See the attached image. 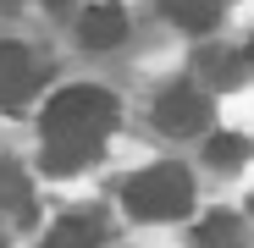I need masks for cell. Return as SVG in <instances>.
<instances>
[{"mask_svg":"<svg viewBox=\"0 0 254 248\" xmlns=\"http://www.w3.org/2000/svg\"><path fill=\"white\" fill-rule=\"evenodd\" d=\"M111 127H116V99L105 89H61L45 105V154H39V165L50 177L83 171L100 154V144L111 138Z\"/></svg>","mask_w":254,"mask_h":248,"instance_id":"obj_1","label":"cell"},{"mask_svg":"<svg viewBox=\"0 0 254 248\" xmlns=\"http://www.w3.org/2000/svg\"><path fill=\"white\" fill-rule=\"evenodd\" d=\"M122 204H127V215H138V221H177L193 210V177L183 171V165H144V171L122 188Z\"/></svg>","mask_w":254,"mask_h":248,"instance_id":"obj_2","label":"cell"},{"mask_svg":"<svg viewBox=\"0 0 254 248\" xmlns=\"http://www.w3.org/2000/svg\"><path fill=\"white\" fill-rule=\"evenodd\" d=\"M155 127L160 133H177V138L204 133L210 127V94L193 89V83H172V89L155 99Z\"/></svg>","mask_w":254,"mask_h":248,"instance_id":"obj_3","label":"cell"},{"mask_svg":"<svg viewBox=\"0 0 254 248\" xmlns=\"http://www.w3.org/2000/svg\"><path fill=\"white\" fill-rule=\"evenodd\" d=\"M77 39H83L89 50H116L122 39H127V11L116 6V0H94V6H83Z\"/></svg>","mask_w":254,"mask_h":248,"instance_id":"obj_4","label":"cell"},{"mask_svg":"<svg viewBox=\"0 0 254 248\" xmlns=\"http://www.w3.org/2000/svg\"><path fill=\"white\" fill-rule=\"evenodd\" d=\"M33 94V55L22 45H0V110H22Z\"/></svg>","mask_w":254,"mask_h":248,"instance_id":"obj_5","label":"cell"},{"mask_svg":"<svg viewBox=\"0 0 254 248\" xmlns=\"http://www.w3.org/2000/svg\"><path fill=\"white\" fill-rule=\"evenodd\" d=\"M100 243H105V221L94 210H66L45 232V248H100Z\"/></svg>","mask_w":254,"mask_h":248,"instance_id":"obj_6","label":"cell"},{"mask_svg":"<svg viewBox=\"0 0 254 248\" xmlns=\"http://www.w3.org/2000/svg\"><path fill=\"white\" fill-rule=\"evenodd\" d=\"M160 11L172 17L177 28H188V33H210L221 22V6L216 0H160Z\"/></svg>","mask_w":254,"mask_h":248,"instance_id":"obj_7","label":"cell"},{"mask_svg":"<svg viewBox=\"0 0 254 248\" xmlns=\"http://www.w3.org/2000/svg\"><path fill=\"white\" fill-rule=\"evenodd\" d=\"M199 248H243V221L227 215V210H216L199 226Z\"/></svg>","mask_w":254,"mask_h":248,"instance_id":"obj_8","label":"cell"},{"mask_svg":"<svg viewBox=\"0 0 254 248\" xmlns=\"http://www.w3.org/2000/svg\"><path fill=\"white\" fill-rule=\"evenodd\" d=\"M204 160L216 165V171H232V165L249 160V138H238V133H216V138L204 144Z\"/></svg>","mask_w":254,"mask_h":248,"instance_id":"obj_9","label":"cell"},{"mask_svg":"<svg viewBox=\"0 0 254 248\" xmlns=\"http://www.w3.org/2000/svg\"><path fill=\"white\" fill-rule=\"evenodd\" d=\"M22 204H28V171L0 165V210H22Z\"/></svg>","mask_w":254,"mask_h":248,"instance_id":"obj_10","label":"cell"},{"mask_svg":"<svg viewBox=\"0 0 254 248\" xmlns=\"http://www.w3.org/2000/svg\"><path fill=\"white\" fill-rule=\"evenodd\" d=\"M0 248H6V237H0Z\"/></svg>","mask_w":254,"mask_h":248,"instance_id":"obj_11","label":"cell"},{"mask_svg":"<svg viewBox=\"0 0 254 248\" xmlns=\"http://www.w3.org/2000/svg\"><path fill=\"white\" fill-rule=\"evenodd\" d=\"M249 55H254V45H249Z\"/></svg>","mask_w":254,"mask_h":248,"instance_id":"obj_12","label":"cell"}]
</instances>
